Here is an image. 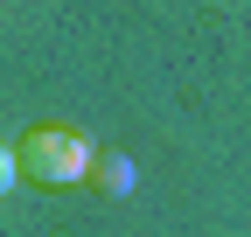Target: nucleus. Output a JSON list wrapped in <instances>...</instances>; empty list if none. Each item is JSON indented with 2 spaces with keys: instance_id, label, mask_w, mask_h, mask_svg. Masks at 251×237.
I'll return each mask as SVG.
<instances>
[{
  "instance_id": "f257e3e1",
  "label": "nucleus",
  "mask_w": 251,
  "mask_h": 237,
  "mask_svg": "<svg viewBox=\"0 0 251 237\" xmlns=\"http://www.w3.org/2000/svg\"><path fill=\"white\" fill-rule=\"evenodd\" d=\"M14 161H21V182H35V189H84L98 154L70 126H28L14 140Z\"/></svg>"
},
{
  "instance_id": "f03ea898",
  "label": "nucleus",
  "mask_w": 251,
  "mask_h": 237,
  "mask_svg": "<svg viewBox=\"0 0 251 237\" xmlns=\"http://www.w3.org/2000/svg\"><path fill=\"white\" fill-rule=\"evenodd\" d=\"M91 189H105V195H133V161H126L119 146H105V154L91 161Z\"/></svg>"
},
{
  "instance_id": "7ed1b4c3",
  "label": "nucleus",
  "mask_w": 251,
  "mask_h": 237,
  "mask_svg": "<svg viewBox=\"0 0 251 237\" xmlns=\"http://www.w3.org/2000/svg\"><path fill=\"white\" fill-rule=\"evenodd\" d=\"M21 189V161H14V146H0V195H14Z\"/></svg>"
}]
</instances>
